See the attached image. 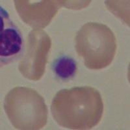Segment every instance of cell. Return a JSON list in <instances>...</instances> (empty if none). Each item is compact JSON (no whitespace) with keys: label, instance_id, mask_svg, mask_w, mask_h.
Masks as SVG:
<instances>
[{"label":"cell","instance_id":"obj_7","mask_svg":"<svg viewBox=\"0 0 130 130\" xmlns=\"http://www.w3.org/2000/svg\"><path fill=\"white\" fill-rule=\"evenodd\" d=\"M53 70L58 77L61 79L68 80L75 75L77 70V64L72 58L62 56L54 62Z\"/></svg>","mask_w":130,"mask_h":130},{"label":"cell","instance_id":"obj_3","mask_svg":"<svg viewBox=\"0 0 130 130\" xmlns=\"http://www.w3.org/2000/svg\"><path fill=\"white\" fill-rule=\"evenodd\" d=\"M4 109L14 127L37 130L47 123V108L44 99L36 90L16 87L7 94Z\"/></svg>","mask_w":130,"mask_h":130},{"label":"cell","instance_id":"obj_4","mask_svg":"<svg viewBox=\"0 0 130 130\" xmlns=\"http://www.w3.org/2000/svg\"><path fill=\"white\" fill-rule=\"evenodd\" d=\"M52 42L44 31L33 29L26 39L25 50L18 70L25 78L39 81L44 74Z\"/></svg>","mask_w":130,"mask_h":130},{"label":"cell","instance_id":"obj_2","mask_svg":"<svg viewBox=\"0 0 130 130\" xmlns=\"http://www.w3.org/2000/svg\"><path fill=\"white\" fill-rule=\"evenodd\" d=\"M75 40L77 55L83 58L89 69H103L112 62L117 51V40L107 25L87 23L79 30Z\"/></svg>","mask_w":130,"mask_h":130},{"label":"cell","instance_id":"obj_6","mask_svg":"<svg viewBox=\"0 0 130 130\" xmlns=\"http://www.w3.org/2000/svg\"><path fill=\"white\" fill-rule=\"evenodd\" d=\"M0 59L5 65L15 61L23 48L22 35L18 27L10 20L7 11L1 7Z\"/></svg>","mask_w":130,"mask_h":130},{"label":"cell","instance_id":"obj_5","mask_svg":"<svg viewBox=\"0 0 130 130\" xmlns=\"http://www.w3.org/2000/svg\"><path fill=\"white\" fill-rule=\"evenodd\" d=\"M66 1L42 0L31 3L28 0H15L16 10L21 19L35 29H43L50 24Z\"/></svg>","mask_w":130,"mask_h":130},{"label":"cell","instance_id":"obj_1","mask_svg":"<svg viewBox=\"0 0 130 130\" xmlns=\"http://www.w3.org/2000/svg\"><path fill=\"white\" fill-rule=\"evenodd\" d=\"M51 111L59 126L71 129H89L100 122L104 104L96 89L78 87L58 92L52 100Z\"/></svg>","mask_w":130,"mask_h":130}]
</instances>
